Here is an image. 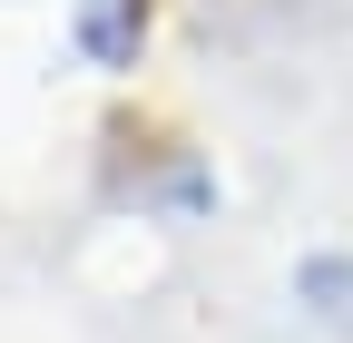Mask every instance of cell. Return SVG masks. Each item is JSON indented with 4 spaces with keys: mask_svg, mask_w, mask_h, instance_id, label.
Wrapping results in <instances>:
<instances>
[{
    "mask_svg": "<svg viewBox=\"0 0 353 343\" xmlns=\"http://www.w3.org/2000/svg\"><path fill=\"white\" fill-rule=\"evenodd\" d=\"M138 30H148V0H88V50L99 59H128Z\"/></svg>",
    "mask_w": 353,
    "mask_h": 343,
    "instance_id": "6da1fadb",
    "label": "cell"
}]
</instances>
